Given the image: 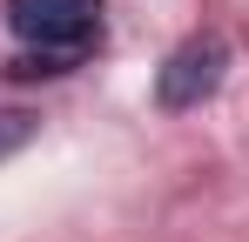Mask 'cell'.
Masks as SVG:
<instances>
[{
	"instance_id": "6da1fadb",
	"label": "cell",
	"mask_w": 249,
	"mask_h": 242,
	"mask_svg": "<svg viewBox=\"0 0 249 242\" xmlns=\"http://www.w3.org/2000/svg\"><path fill=\"white\" fill-rule=\"evenodd\" d=\"M7 27L20 47L34 54H68L81 61L88 47L101 40V0H0Z\"/></svg>"
},
{
	"instance_id": "7a4b0ae2",
	"label": "cell",
	"mask_w": 249,
	"mask_h": 242,
	"mask_svg": "<svg viewBox=\"0 0 249 242\" xmlns=\"http://www.w3.org/2000/svg\"><path fill=\"white\" fill-rule=\"evenodd\" d=\"M222 74H229V47H222L215 34H196V40H182V47L162 61L155 101H162L168 115H189V108H202L209 94L222 87Z\"/></svg>"
},
{
	"instance_id": "3957f363",
	"label": "cell",
	"mask_w": 249,
	"mask_h": 242,
	"mask_svg": "<svg viewBox=\"0 0 249 242\" xmlns=\"http://www.w3.org/2000/svg\"><path fill=\"white\" fill-rule=\"evenodd\" d=\"M34 135H41V115H34V108H0V161L20 155Z\"/></svg>"
}]
</instances>
